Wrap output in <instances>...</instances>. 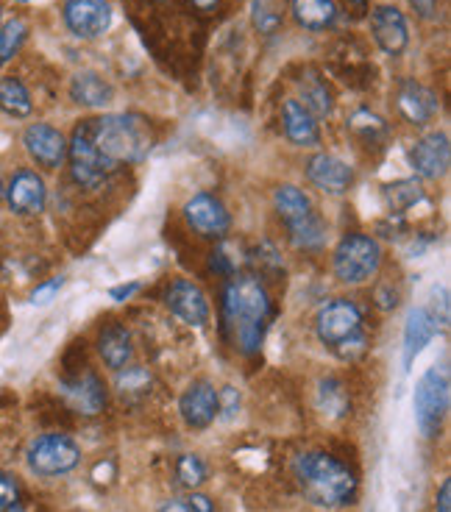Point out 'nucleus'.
<instances>
[{"label": "nucleus", "mask_w": 451, "mask_h": 512, "mask_svg": "<svg viewBox=\"0 0 451 512\" xmlns=\"http://www.w3.org/2000/svg\"><path fill=\"white\" fill-rule=\"evenodd\" d=\"M271 323V295L254 276H237L223 290V326L237 351L257 354Z\"/></svg>", "instance_id": "f257e3e1"}, {"label": "nucleus", "mask_w": 451, "mask_h": 512, "mask_svg": "<svg viewBox=\"0 0 451 512\" xmlns=\"http://www.w3.org/2000/svg\"><path fill=\"white\" fill-rule=\"evenodd\" d=\"M293 471H296L301 493L318 507L335 510V507H346L357 499V479L332 454H323V451L301 454Z\"/></svg>", "instance_id": "f03ea898"}, {"label": "nucleus", "mask_w": 451, "mask_h": 512, "mask_svg": "<svg viewBox=\"0 0 451 512\" xmlns=\"http://www.w3.org/2000/svg\"><path fill=\"white\" fill-rule=\"evenodd\" d=\"M92 142L109 165L120 167L142 162L154 145V137L145 117L104 115L92 117Z\"/></svg>", "instance_id": "7ed1b4c3"}, {"label": "nucleus", "mask_w": 451, "mask_h": 512, "mask_svg": "<svg viewBox=\"0 0 451 512\" xmlns=\"http://www.w3.org/2000/svg\"><path fill=\"white\" fill-rule=\"evenodd\" d=\"M315 329H318L323 346L346 362L360 359L368 351V337L362 329V312L354 301L335 298V301L323 304L318 320H315Z\"/></svg>", "instance_id": "20e7f679"}, {"label": "nucleus", "mask_w": 451, "mask_h": 512, "mask_svg": "<svg viewBox=\"0 0 451 512\" xmlns=\"http://www.w3.org/2000/svg\"><path fill=\"white\" fill-rule=\"evenodd\" d=\"M382 245L368 234H348L335 248V273L343 284H365L382 268Z\"/></svg>", "instance_id": "39448f33"}, {"label": "nucleus", "mask_w": 451, "mask_h": 512, "mask_svg": "<svg viewBox=\"0 0 451 512\" xmlns=\"http://www.w3.org/2000/svg\"><path fill=\"white\" fill-rule=\"evenodd\" d=\"M449 410V371L435 365L421 376L415 387V421L424 437H438Z\"/></svg>", "instance_id": "423d86ee"}, {"label": "nucleus", "mask_w": 451, "mask_h": 512, "mask_svg": "<svg viewBox=\"0 0 451 512\" xmlns=\"http://www.w3.org/2000/svg\"><path fill=\"white\" fill-rule=\"evenodd\" d=\"M28 468L31 474L45 476H65L76 468L81 462V448L73 437L59 435V432H51V435L37 437L31 446H28Z\"/></svg>", "instance_id": "0eeeda50"}, {"label": "nucleus", "mask_w": 451, "mask_h": 512, "mask_svg": "<svg viewBox=\"0 0 451 512\" xmlns=\"http://www.w3.org/2000/svg\"><path fill=\"white\" fill-rule=\"evenodd\" d=\"M67 159H70L73 181L81 187H98L115 170L104 156L98 154V148L92 142V120H81L73 128V137L67 142Z\"/></svg>", "instance_id": "6e6552de"}, {"label": "nucleus", "mask_w": 451, "mask_h": 512, "mask_svg": "<svg viewBox=\"0 0 451 512\" xmlns=\"http://www.w3.org/2000/svg\"><path fill=\"white\" fill-rule=\"evenodd\" d=\"M184 218L201 237H209V240H223L229 234V229H232V218H229L223 201L215 198V195H209V192H198V195H193L187 201Z\"/></svg>", "instance_id": "1a4fd4ad"}, {"label": "nucleus", "mask_w": 451, "mask_h": 512, "mask_svg": "<svg viewBox=\"0 0 451 512\" xmlns=\"http://www.w3.org/2000/svg\"><path fill=\"white\" fill-rule=\"evenodd\" d=\"M65 23L78 39L104 37L112 26V6L106 0H65Z\"/></svg>", "instance_id": "9d476101"}, {"label": "nucleus", "mask_w": 451, "mask_h": 512, "mask_svg": "<svg viewBox=\"0 0 451 512\" xmlns=\"http://www.w3.org/2000/svg\"><path fill=\"white\" fill-rule=\"evenodd\" d=\"M23 145H26L28 156L45 170H59L65 165L67 140L59 128L48 126V123H34V126L26 128Z\"/></svg>", "instance_id": "9b49d317"}, {"label": "nucleus", "mask_w": 451, "mask_h": 512, "mask_svg": "<svg viewBox=\"0 0 451 512\" xmlns=\"http://www.w3.org/2000/svg\"><path fill=\"white\" fill-rule=\"evenodd\" d=\"M410 165H413V170L421 179H443V176L449 173L451 165L449 137H446L443 131H435V134L421 137V140L413 145V151H410Z\"/></svg>", "instance_id": "f8f14e48"}, {"label": "nucleus", "mask_w": 451, "mask_h": 512, "mask_svg": "<svg viewBox=\"0 0 451 512\" xmlns=\"http://www.w3.org/2000/svg\"><path fill=\"white\" fill-rule=\"evenodd\" d=\"M3 198L14 215H39V212H45V204H48V190H45V181L39 179L34 170H17L3 192Z\"/></svg>", "instance_id": "ddd939ff"}, {"label": "nucleus", "mask_w": 451, "mask_h": 512, "mask_svg": "<svg viewBox=\"0 0 451 512\" xmlns=\"http://www.w3.org/2000/svg\"><path fill=\"white\" fill-rule=\"evenodd\" d=\"M165 304H168V309L176 318L190 323L195 329H201V326L209 323L207 295H204V290L198 284L187 282V279H179V282L170 284L168 293H165Z\"/></svg>", "instance_id": "4468645a"}, {"label": "nucleus", "mask_w": 451, "mask_h": 512, "mask_svg": "<svg viewBox=\"0 0 451 512\" xmlns=\"http://www.w3.org/2000/svg\"><path fill=\"white\" fill-rule=\"evenodd\" d=\"M179 412L187 426L193 429H207L209 423L218 418L220 396L218 390L209 382H195L187 387V393L181 396Z\"/></svg>", "instance_id": "2eb2a0df"}, {"label": "nucleus", "mask_w": 451, "mask_h": 512, "mask_svg": "<svg viewBox=\"0 0 451 512\" xmlns=\"http://www.w3.org/2000/svg\"><path fill=\"white\" fill-rule=\"evenodd\" d=\"M371 31H374L376 45L390 56H399L410 42L407 20L396 6H376L371 12Z\"/></svg>", "instance_id": "dca6fc26"}, {"label": "nucleus", "mask_w": 451, "mask_h": 512, "mask_svg": "<svg viewBox=\"0 0 451 512\" xmlns=\"http://www.w3.org/2000/svg\"><path fill=\"white\" fill-rule=\"evenodd\" d=\"M307 179H310L318 190L340 195V192H346L348 187L354 184V170H351L343 159H337V156L318 154L312 156L310 165H307Z\"/></svg>", "instance_id": "f3484780"}, {"label": "nucleus", "mask_w": 451, "mask_h": 512, "mask_svg": "<svg viewBox=\"0 0 451 512\" xmlns=\"http://www.w3.org/2000/svg\"><path fill=\"white\" fill-rule=\"evenodd\" d=\"M440 103L438 95L432 90H426L424 84H418L413 78H407V81H401L399 87V112L410 123L415 126H426L432 117L438 115Z\"/></svg>", "instance_id": "a211bd4d"}, {"label": "nucleus", "mask_w": 451, "mask_h": 512, "mask_svg": "<svg viewBox=\"0 0 451 512\" xmlns=\"http://www.w3.org/2000/svg\"><path fill=\"white\" fill-rule=\"evenodd\" d=\"M62 396L81 415H98L106 407V387L95 373H84V376H76L73 382H67L62 387Z\"/></svg>", "instance_id": "6ab92c4d"}, {"label": "nucleus", "mask_w": 451, "mask_h": 512, "mask_svg": "<svg viewBox=\"0 0 451 512\" xmlns=\"http://www.w3.org/2000/svg\"><path fill=\"white\" fill-rule=\"evenodd\" d=\"M282 123L287 140L298 148H315L321 145V128L315 123V117L301 106V101H284L282 106Z\"/></svg>", "instance_id": "aec40b11"}, {"label": "nucleus", "mask_w": 451, "mask_h": 512, "mask_svg": "<svg viewBox=\"0 0 451 512\" xmlns=\"http://www.w3.org/2000/svg\"><path fill=\"white\" fill-rule=\"evenodd\" d=\"M438 332V320L426 307L410 309L407 326H404V368L410 371L413 359L429 346V340Z\"/></svg>", "instance_id": "412c9836"}, {"label": "nucleus", "mask_w": 451, "mask_h": 512, "mask_svg": "<svg viewBox=\"0 0 451 512\" xmlns=\"http://www.w3.org/2000/svg\"><path fill=\"white\" fill-rule=\"evenodd\" d=\"M70 98L81 106H90V109H101L106 103H112L115 98V90L112 84L101 78L98 73H78L73 81H70Z\"/></svg>", "instance_id": "4be33fe9"}, {"label": "nucleus", "mask_w": 451, "mask_h": 512, "mask_svg": "<svg viewBox=\"0 0 451 512\" xmlns=\"http://www.w3.org/2000/svg\"><path fill=\"white\" fill-rule=\"evenodd\" d=\"M98 351H101V357L109 368H115V371H123L126 365L134 357V346H131V334L123 329V326H106L101 337H98Z\"/></svg>", "instance_id": "5701e85b"}, {"label": "nucleus", "mask_w": 451, "mask_h": 512, "mask_svg": "<svg viewBox=\"0 0 451 512\" xmlns=\"http://www.w3.org/2000/svg\"><path fill=\"white\" fill-rule=\"evenodd\" d=\"M293 17L307 31H326L335 26L337 3L335 0H293Z\"/></svg>", "instance_id": "b1692460"}, {"label": "nucleus", "mask_w": 451, "mask_h": 512, "mask_svg": "<svg viewBox=\"0 0 451 512\" xmlns=\"http://www.w3.org/2000/svg\"><path fill=\"white\" fill-rule=\"evenodd\" d=\"M298 87H301V98H304L301 106H304L315 120H318V117L332 115V109H335V95H332V90L326 87V81H323L318 73H307L304 81H298Z\"/></svg>", "instance_id": "393cba45"}, {"label": "nucleus", "mask_w": 451, "mask_h": 512, "mask_svg": "<svg viewBox=\"0 0 451 512\" xmlns=\"http://www.w3.org/2000/svg\"><path fill=\"white\" fill-rule=\"evenodd\" d=\"M0 109L9 117H28L34 103H31V92L20 78L6 76L0 78Z\"/></svg>", "instance_id": "a878e982"}, {"label": "nucleus", "mask_w": 451, "mask_h": 512, "mask_svg": "<svg viewBox=\"0 0 451 512\" xmlns=\"http://www.w3.org/2000/svg\"><path fill=\"white\" fill-rule=\"evenodd\" d=\"M348 128H351V131L362 140V145H368V148H371V145L382 148L387 142V137H390V128H387L385 120L379 115H374V112H368V109L354 112L351 120H348Z\"/></svg>", "instance_id": "bb28decb"}, {"label": "nucleus", "mask_w": 451, "mask_h": 512, "mask_svg": "<svg viewBox=\"0 0 451 512\" xmlns=\"http://www.w3.org/2000/svg\"><path fill=\"white\" fill-rule=\"evenodd\" d=\"M273 204H276V212H279V218H282L284 223H296V220L307 218L312 212L310 198L298 190V187H293V184L279 187L276 195H273Z\"/></svg>", "instance_id": "cd10ccee"}, {"label": "nucleus", "mask_w": 451, "mask_h": 512, "mask_svg": "<svg viewBox=\"0 0 451 512\" xmlns=\"http://www.w3.org/2000/svg\"><path fill=\"white\" fill-rule=\"evenodd\" d=\"M290 0H251V23L259 34L271 37L279 31L284 23V12H287Z\"/></svg>", "instance_id": "c85d7f7f"}, {"label": "nucleus", "mask_w": 451, "mask_h": 512, "mask_svg": "<svg viewBox=\"0 0 451 512\" xmlns=\"http://www.w3.org/2000/svg\"><path fill=\"white\" fill-rule=\"evenodd\" d=\"M290 229V243L301 248V251H315L321 248L323 240H326V229H323V220L310 212L307 218L296 220V223H287Z\"/></svg>", "instance_id": "c756f323"}, {"label": "nucleus", "mask_w": 451, "mask_h": 512, "mask_svg": "<svg viewBox=\"0 0 451 512\" xmlns=\"http://www.w3.org/2000/svg\"><path fill=\"white\" fill-rule=\"evenodd\" d=\"M421 198H424V192H421V184L415 179L393 181V184H387L385 187V201L396 215L407 212V209L418 204Z\"/></svg>", "instance_id": "7c9ffc66"}, {"label": "nucleus", "mask_w": 451, "mask_h": 512, "mask_svg": "<svg viewBox=\"0 0 451 512\" xmlns=\"http://www.w3.org/2000/svg\"><path fill=\"white\" fill-rule=\"evenodd\" d=\"M318 404L329 418H343L348 412V393L337 379H323L318 384Z\"/></svg>", "instance_id": "2f4dec72"}, {"label": "nucleus", "mask_w": 451, "mask_h": 512, "mask_svg": "<svg viewBox=\"0 0 451 512\" xmlns=\"http://www.w3.org/2000/svg\"><path fill=\"white\" fill-rule=\"evenodd\" d=\"M28 37V23L26 20H20V17H14V20H6L3 26H0V64L12 62L17 51L23 48V42Z\"/></svg>", "instance_id": "473e14b6"}, {"label": "nucleus", "mask_w": 451, "mask_h": 512, "mask_svg": "<svg viewBox=\"0 0 451 512\" xmlns=\"http://www.w3.org/2000/svg\"><path fill=\"white\" fill-rule=\"evenodd\" d=\"M176 479H179L181 487L193 490V487L207 482V465H204L201 457H195V454H184V457L176 462Z\"/></svg>", "instance_id": "72a5a7b5"}, {"label": "nucleus", "mask_w": 451, "mask_h": 512, "mask_svg": "<svg viewBox=\"0 0 451 512\" xmlns=\"http://www.w3.org/2000/svg\"><path fill=\"white\" fill-rule=\"evenodd\" d=\"M148 387H151V373L145 368H126V373H120V379H117V390L123 398L142 396Z\"/></svg>", "instance_id": "f704fd0d"}, {"label": "nucleus", "mask_w": 451, "mask_h": 512, "mask_svg": "<svg viewBox=\"0 0 451 512\" xmlns=\"http://www.w3.org/2000/svg\"><path fill=\"white\" fill-rule=\"evenodd\" d=\"M159 512H215L212 507V501L207 496H201V493H193V496H187V499H170L165 501Z\"/></svg>", "instance_id": "c9c22d12"}, {"label": "nucleus", "mask_w": 451, "mask_h": 512, "mask_svg": "<svg viewBox=\"0 0 451 512\" xmlns=\"http://www.w3.org/2000/svg\"><path fill=\"white\" fill-rule=\"evenodd\" d=\"M20 504V485L9 474H0V512Z\"/></svg>", "instance_id": "e433bc0d"}, {"label": "nucleus", "mask_w": 451, "mask_h": 512, "mask_svg": "<svg viewBox=\"0 0 451 512\" xmlns=\"http://www.w3.org/2000/svg\"><path fill=\"white\" fill-rule=\"evenodd\" d=\"M62 284H65V279L59 276V279H51V282L39 284L37 290L31 293V304H37V307H45V304H51L53 295L62 290Z\"/></svg>", "instance_id": "4c0bfd02"}, {"label": "nucleus", "mask_w": 451, "mask_h": 512, "mask_svg": "<svg viewBox=\"0 0 451 512\" xmlns=\"http://www.w3.org/2000/svg\"><path fill=\"white\" fill-rule=\"evenodd\" d=\"M343 3V9H346L354 20H360L368 14V6H371V0H340Z\"/></svg>", "instance_id": "58836bf2"}, {"label": "nucleus", "mask_w": 451, "mask_h": 512, "mask_svg": "<svg viewBox=\"0 0 451 512\" xmlns=\"http://www.w3.org/2000/svg\"><path fill=\"white\" fill-rule=\"evenodd\" d=\"M190 9H195V12H201V14H212V12H218V6H220V0H184Z\"/></svg>", "instance_id": "ea45409f"}, {"label": "nucleus", "mask_w": 451, "mask_h": 512, "mask_svg": "<svg viewBox=\"0 0 451 512\" xmlns=\"http://www.w3.org/2000/svg\"><path fill=\"white\" fill-rule=\"evenodd\" d=\"M438 512H451V482L446 479L443 485H440V493H438Z\"/></svg>", "instance_id": "a19ab883"}, {"label": "nucleus", "mask_w": 451, "mask_h": 512, "mask_svg": "<svg viewBox=\"0 0 451 512\" xmlns=\"http://www.w3.org/2000/svg\"><path fill=\"white\" fill-rule=\"evenodd\" d=\"M137 290H140V284L131 282V284H123V287H115V290H109V295H112L115 301H126V298H131Z\"/></svg>", "instance_id": "79ce46f5"}, {"label": "nucleus", "mask_w": 451, "mask_h": 512, "mask_svg": "<svg viewBox=\"0 0 451 512\" xmlns=\"http://www.w3.org/2000/svg\"><path fill=\"white\" fill-rule=\"evenodd\" d=\"M3 512H26V510H23V504H14V507H9V510H3Z\"/></svg>", "instance_id": "37998d69"}, {"label": "nucleus", "mask_w": 451, "mask_h": 512, "mask_svg": "<svg viewBox=\"0 0 451 512\" xmlns=\"http://www.w3.org/2000/svg\"><path fill=\"white\" fill-rule=\"evenodd\" d=\"M3 192H6V187H3V179H0V198H3Z\"/></svg>", "instance_id": "c03bdc74"}, {"label": "nucleus", "mask_w": 451, "mask_h": 512, "mask_svg": "<svg viewBox=\"0 0 451 512\" xmlns=\"http://www.w3.org/2000/svg\"><path fill=\"white\" fill-rule=\"evenodd\" d=\"M17 3H28V0H17Z\"/></svg>", "instance_id": "a18cd8bd"}]
</instances>
